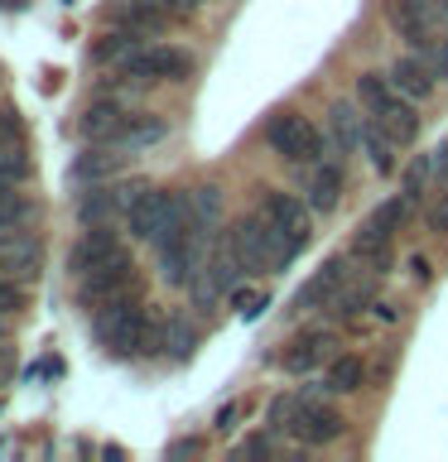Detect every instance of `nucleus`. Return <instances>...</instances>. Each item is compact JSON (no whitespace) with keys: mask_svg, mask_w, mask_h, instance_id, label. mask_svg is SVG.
Segmentation results:
<instances>
[{"mask_svg":"<svg viewBox=\"0 0 448 462\" xmlns=\"http://www.w3.org/2000/svg\"><path fill=\"white\" fill-rule=\"evenodd\" d=\"M126 106H116L111 97H101V101H92V106L82 111V135L92 140V144H111L116 140V130H121V121H126Z\"/></svg>","mask_w":448,"mask_h":462,"instance_id":"dca6fc26","label":"nucleus"},{"mask_svg":"<svg viewBox=\"0 0 448 462\" xmlns=\"http://www.w3.org/2000/svg\"><path fill=\"white\" fill-rule=\"evenodd\" d=\"M164 222H169V193H154V188H145V198L126 212V226L135 241H159Z\"/></svg>","mask_w":448,"mask_h":462,"instance_id":"f8f14e48","label":"nucleus"},{"mask_svg":"<svg viewBox=\"0 0 448 462\" xmlns=\"http://www.w3.org/2000/svg\"><path fill=\"white\" fill-rule=\"evenodd\" d=\"M371 299H376V280H367V284H352L347 294H338V313H342V318H357V313L367 309Z\"/></svg>","mask_w":448,"mask_h":462,"instance_id":"473e14b6","label":"nucleus"},{"mask_svg":"<svg viewBox=\"0 0 448 462\" xmlns=\"http://www.w3.org/2000/svg\"><path fill=\"white\" fill-rule=\"evenodd\" d=\"M29 169H34V159H29V150H24L20 140L0 144V183H24Z\"/></svg>","mask_w":448,"mask_h":462,"instance_id":"c85d7f7f","label":"nucleus"},{"mask_svg":"<svg viewBox=\"0 0 448 462\" xmlns=\"http://www.w3.org/2000/svg\"><path fill=\"white\" fill-rule=\"evenodd\" d=\"M376 121H381V125H386V130H390V135H396L400 144H410V140L419 135V111L410 106V97H400L396 106H390V111H381Z\"/></svg>","mask_w":448,"mask_h":462,"instance_id":"a878e982","label":"nucleus"},{"mask_svg":"<svg viewBox=\"0 0 448 462\" xmlns=\"http://www.w3.org/2000/svg\"><path fill=\"white\" fill-rule=\"evenodd\" d=\"M323 346H332L328 332H303V337L285 352V371L289 375H309L318 361H323Z\"/></svg>","mask_w":448,"mask_h":462,"instance_id":"412c9836","label":"nucleus"},{"mask_svg":"<svg viewBox=\"0 0 448 462\" xmlns=\"http://www.w3.org/2000/svg\"><path fill=\"white\" fill-rule=\"evenodd\" d=\"M361 125H367V111H361V101H332L328 106V144L338 154H357L361 150Z\"/></svg>","mask_w":448,"mask_h":462,"instance_id":"9b49d317","label":"nucleus"},{"mask_svg":"<svg viewBox=\"0 0 448 462\" xmlns=\"http://www.w3.org/2000/svg\"><path fill=\"white\" fill-rule=\"evenodd\" d=\"M231 245H237V255L246 260V270H266L275 265V226L266 217H241L237 226H231Z\"/></svg>","mask_w":448,"mask_h":462,"instance_id":"0eeeda50","label":"nucleus"},{"mask_svg":"<svg viewBox=\"0 0 448 462\" xmlns=\"http://www.w3.org/2000/svg\"><path fill=\"white\" fill-rule=\"evenodd\" d=\"M299 395H280V400H270V410H266V429L270 433H289V424H294V414H299Z\"/></svg>","mask_w":448,"mask_h":462,"instance_id":"2f4dec72","label":"nucleus"},{"mask_svg":"<svg viewBox=\"0 0 448 462\" xmlns=\"http://www.w3.org/2000/svg\"><path fill=\"white\" fill-rule=\"evenodd\" d=\"M169 135V125H164V116H150V111H130L126 121H121V130H116V150H150V144H159Z\"/></svg>","mask_w":448,"mask_h":462,"instance_id":"4468645a","label":"nucleus"},{"mask_svg":"<svg viewBox=\"0 0 448 462\" xmlns=\"http://www.w3.org/2000/svg\"><path fill=\"white\" fill-rule=\"evenodd\" d=\"M429 179H434V154H415L405 164V179H400V193L410 202H425L429 198Z\"/></svg>","mask_w":448,"mask_h":462,"instance_id":"cd10ccee","label":"nucleus"},{"mask_svg":"<svg viewBox=\"0 0 448 462\" xmlns=\"http://www.w3.org/2000/svg\"><path fill=\"white\" fill-rule=\"evenodd\" d=\"M193 346H198V328L188 323L183 313H173L169 323H164V352H173V356H193Z\"/></svg>","mask_w":448,"mask_h":462,"instance_id":"c756f323","label":"nucleus"},{"mask_svg":"<svg viewBox=\"0 0 448 462\" xmlns=\"http://www.w3.org/2000/svg\"><path fill=\"white\" fill-rule=\"evenodd\" d=\"M342 429H347V419H342L338 410L303 400L299 414H294V424H289V439L303 443V448H323V443H332V439H342Z\"/></svg>","mask_w":448,"mask_h":462,"instance_id":"1a4fd4ad","label":"nucleus"},{"mask_svg":"<svg viewBox=\"0 0 448 462\" xmlns=\"http://www.w3.org/2000/svg\"><path fill=\"white\" fill-rule=\"evenodd\" d=\"M5 140H20V111L14 106H0V144Z\"/></svg>","mask_w":448,"mask_h":462,"instance_id":"58836bf2","label":"nucleus"},{"mask_svg":"<svg viewBox=\"0 0 448 462\" xmlns=\"http://www.w3.org/2000/svg\"><path fill=\"white\" fill-rule=\"evenodd\" d=\"M434 78H439V72H434V63L419 58V53H405V58L390 63V82H396L410 101H429L434 97Z\"/></svg>","mask_w":448,"mask_h":462,"instance_id":"ddd939ff","label":"nucleus"},{"mask_svg":"<svg viewBox=\"0 0 448 462\" xmlns=\"http://www.w3.org/2000/svg\"><path fill=\"white\" fill-rule=\"evenodd\" d=\"M323 385L332 390V395H352V390H361V385H367V366H361V356H332Z\"/></svg>","mask_w":448,"mask_h":462,"instance_id":"393cba45","label":"nucleus"},{"mask_svg":"<svg viewBox=\"0 0 448 462\" xmlns=\"http://www.w3.org/2000/svg\"><path fill=\"white\" fill-rule=\"evenodd\" d=\"M400 97H405V92L390 82V72H361V78H357V101H361V111H367V116L390 111Z\"/></svg>","mask_w":448,"mask_h":462,"instance_id":"a211bd4d","label":"nucleus"},{"mask_svg":"<svg viewBox=\"0 0 448 462\" xmlns=\"http://www.w3.org/2000/svg\"><path fill=\"white\" fill-rule=\"evenodd\" d=\"M342 280H347V260H328V265H323V270H318L309 284L299 289L294 309H299V313H309V309H318V303H338V294H342Z\"/></svg>","mask_w":448,"mask_h":462,"instance_id":"2eb2a0df","label":"nucleus"},{"mask_svg":"<svg viewBox=\"0 0 448 462\" xmlns=\"http://www.w3.org/2000/svg\"><path fill=\"white\" fill-rule=\"evenodd\" d=\"M121 169V154H116V144H101V150H87L78 164H72V179L78 183H101V179H111V173Z\"/></svg>","mask_w":448,"mask_h":462,"instance_id":"b1692460","label":"nucleus"},{"mask_svg":"<svg viewBox=\"0 0 448 462\" xmlns=\"http://www.w3.org/2000/svg\"><path fill=\"white\" fill-rule=\"evenodd\" d=\"M145 188L150 183H92V193H82L78 198V217H82V226H92V222H111V217H126L135 202L145 198Z\"/></svg>","mask_w":448,"mask_h":462,"instance_id":"20e7f679","label":"nucleus"},{"mask_svg":"<svg viewBox=\"0 0 448 462\" xmlns=\"http://www.w3.org/2000/svg\"><path fill=\"white\" fill-rule=\"evenodd\" d=\"M135 49H140V34L121 24V29H111V34H107V39H101L97 49H92V63H116V58L126 63V58L135 53Z\"/></svg>","mask_w":448,"mask_h":462,"instance_id":"bb28decb","label":"nucleus"},{"mask_svg":"<svg viewBox=\"0 0 448 462\" xmlns=\"http://www.w3.org/2000/svg\"><path fill=\"white\" fill-rule=\"evenodd\" d=\"M237 414H241V410H237V404H227V410H222V414H217V429H231V424H237Z\"/></svg>","mask_w":448,"mask_h":462,"instance_id":"79ce46f5","label":"nucleus"},{"mask_svg":"<svg viewBox=\"0 0 448 462\" xmlns=\"http://www.w3.org/2000/svg\"><path fill=\"white\" fill-rule=\"evenodd\" d=\"M410 208H415V202L405 198V193H400V198H386L381 208H376V212L367 217V222H371V226H381V231H390V236H396V231L405 226V217H410Z\"/></svg>","mask_w":448,"mask_h":462,"instance_id":"7c9ffc66","label":"nucleus"},{"mask_svg":"<svg viewBox=\"0 0 448 462\" xmlns=\"http://www.w3.org/2000/svg\"><path fill=\"white\" fill-rule=\"evenodd\" d=\"M231 299H237L241 318H260V309H266V294H260V289H231Z\"/></svg>","mask_w":448,"mask_h":462,"instance_id":"f704fd0d","label":"nucleus"},{"mask_svg":"<svg viewBox=\"0 0 448 462\" xmlns=\"http://www.w3.org/2000/svg\"><path fill=\"white\" fill-rule=\"evenodd\" d=\"M266 144L280 159H289V164H309V159L323 154V135L313 130L309 116H299V111H280L275 121L266 125Z\"/></svg>","mask_w":448,"mask_h":462,"instance_id":"f03ea898","label":"nucleus"},{"mask_svg":"<svg viewBox=\"0 0 448 462\" xmlns=\"http://www.w3.org/2000/svg\"><path fill=\"white\" fill-rule=\"evenodd\" d=\"M434 179H439V183L448 188V140L439 144V150H434Z\"/></svg>","mask_w":448,"mask_h":462,"instance_id":"ea45409f","label":"nucleus"},{"mask_svg":"<svg viewBox=\"0 0 448 462\" xmlns=\"http://www.w3.org/2000/svg\"><path fill=\"white\" fill-rule=\"evenodd\" d=\"M24 309V280L20 284H14V274H5V270H0V313H20Z\"/></svg>","mask_w":448,"mask_h":462,"instance_id":"72a5a7b5","label":"nucleus"},{"mask_svg":"<svg viewBox=\"0 0 448 462\" xmlns=\"http://www.w3.org/2000/svg\"><path fill=\"white\" fill-rule=\"evenodd\" d=\"M419 58H429V63H434V72H439V78L448 82V39H434V49H425Z\"/></svg>","mask_w":448,"mask_h":462,"instance_id":"e433bc0d","label":"nucleus"},{"mask_svg":"<svg viewBox=\"0 0 448 462\" xmlns=\"http://www.w3.org/2000/svg\"><path fill=\"white\" fill-rule=\"evenodd\" d=\"M121 68H126V78H135L140 87H150V82H183L188 72H193V58H188L183 49H135Z\"/></svg>","mask_w":448,"mask_h":462,"instance_id":"39448f33","label":"nucleus"},{"mask_svg":"<svg viewBox=\"0 0 448 462\" xmlns=\"http://www.w3.org/2000/svg\"><path fill=\"white\" fill-rule=\"evenodd\" d=\"M140 323H145V309L135 303V289H126V294L107 299L92 318L97 337L111 346L116 356H135L140 352Z\"/></svg>","mask_w":448,"mask_h":462,"instance_id":"f257e3e1","label":"nucleus"},{"mask_svg":"<svg viewBox=\"0 0 448 462\" xmlns=\"http://www.w3.org/2000/svg\"><path fill=\"white\" fill-rule=\"evenodd\" d=\"M0 342H5V313H0Z\"/></svg>","mask_w":448,"mask_h":462,"instance_id":"37998d69","label":"nucleus"},{"mask_svg":"<svg viewBox=\"0 0 448 462\" xmlns=\"http://www.w3.org/2000/svg\"><path fill=\"white\" fill-rule=\"evenodd\" d=\"M164 14L169 10L150 5V0H116V20L126 29H135V34H159V29H164Z\"/></svg>","mask_w":448,"mask_h":462,"instance_id":"4be33fe9","label":"nucleus"},{"mask_svg":"<svg viewBox=\"0 0 448 462\" xmlns=\"http://www.w3.org/2000/svg\"><path fill=\"white\" fill-rule=\"evenodd\" d=\"M338 198H342V169L338 164L313 169V179H309V208L313 212H332V208H338Z\"/></svg>","mask_w":448,"mask_h":462,"instance_id":"5701e85b","label":"nucleus"},{"mask_svg":"<svg viewBox=\"0 0 448 462\" xmlns=\"http://www.w3.org/2000/svg\"><path fill=\"white\" fill-rule=\"evenodd\" d=\"M0 5H5V10H10V5H20V0H0Z\"/></svg>","mask_w":448,"mask_h":462,"instance_id":"c03bdc74","label":"nucleus"},{"mask_svg":"<svg viewBox=\"0 0 448 462\" xmlns=\"http://www.w3.org/2000/svg\"><path fill=\"white\" fill-rule=\"evenodd\" d=\"M352 255H357L371 274H386L390 260H396V255H390V231H381V226L367 222V226H361L357 236H352Z\"/></svg>","mask_w":448,"mask_h":462,"instance_id":"f3484780","label":"nucleus"},{"mask_svg":"<svg viewBox=\"0 0 448 462\" xmlns=\"http://www.w3.org/2000/svg\"><path fill=\"white\" fill-rule=\"evenodd\" d=\"M425 222H429V231H448V188H443V193H439V198L429 202Z\"/></svg>","mask_w":448,"mask_h":462,"instance_id":"c9c22d12","label":"nucleus"},{"mask_svg":"<svg viewBox=\"0 0 448 462\" xmlns=\"http://www.w3.org/2000/svg\"><path fill=\"white\" fill-rule=\"evenodd\" d=\"M183 198H188V212H193V222L212 236L217 222H222V188H217V183H198V188H188Z\"/></svg>","mask_w":448,"mask_h":462,"instance_id":"aec40b11","label":"nucleus"},{"mask_svg":"<svg viewBox=\"0 0 448 462\" xmlns=\"http://www.w3.org/2000/svg\"><path fill=\"white\" fill-rule=\"evenodd\" d=\"M270 453H275V443L266 439V433H256V439H246L237 448V457H270Z\"/></svg>","mask_w":448,"mask_h":462,"instance_id":"4c0bfd02","label":"nucleus"},{"mask_svg":"<svg viewBox=\"0 0 448 462\" xmlns=\"http://www.w3.org/2000/svg\"><path fill=\"white\" fill-rule=\"evenodd\" d=\"M396 135L376 121V116H367V125H361V150H367V159H371V169L376 173H396Z\"/></svg>","mask_w":448,"mask_h":462,"instance_id":"6ab92c4d","label":"nucleus"},{"mask_svg":"<svg viewBox=\"0 0 448 462\" xmlns=\"http://www.w3.org/2000/svg\"><path fill=\"white\" fill-rule=\"evenodd\" d=\"M198 448H202L198 439H179V443H173V448H169V457H193V453H198Z\"/></svg>","mask_w":448,"mask_h":462,"instance_id":"a19ab883","label":"nucleus"},{"mask_svg":"<svg viewBox=\"0 0 448 462\" xmlns=\"http://www.w3.org/2000/svg\"><path fill=\"white\" fill-rule=\"evenodd\" d=\"M116 251H126V245L116 241V231L107 222H92L82 231V241L68 251V265H72V274H87L92 265H101V260H111Z\"/></svg>","mask_w":448,"mask_h":462,"instance_id":"9d476101","label":"nucleus"},{"mask_svg":"<svg viewBox=\"0 0 448 462\" xmlns=\"http://www.w3.org/2000/svg\"><path fill=\"white\" fill-rule=\"evenodd\" d=\"M390 29L410 43L415 53L434 49V29H439V10H434V0H390Z\"/></svg>","mask_w":448,"mask_h":462,"instance_id":"423d86ee","label":"nucleus"},{"mask_svg":"<svg viewBox=\"0 0 448 462\" xmlns=\"http://www.w3.org/2000/svg\"><path fill=\"white\" fill-rule=\"evenodd\" d=\"M0 270L14 274V280H39L43 270V245L29 236V226H14V231H0Z\"/></svg>","mask_w":448,"mask_h":462,"instance_id":"6e6552de","label":"nucleus"},{"mask_svg":"<svg viewBox=\"0 0 448 462\" xmlns=\"http://www.w3.org/2000/svg\"><path fill=\"white\" fill-rule=\"evenodd\" d=\"M78 299L82 309H101L107 299L126 294V289H135V265H130V251H116L111 260H101V265H92L87 274H78Z\"/></svg>","mask_w":448,"mask_h":462,"instance_id":"7ed1b4c3","label":"nucleus"}]
</instances>
